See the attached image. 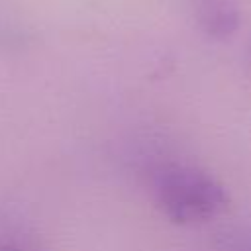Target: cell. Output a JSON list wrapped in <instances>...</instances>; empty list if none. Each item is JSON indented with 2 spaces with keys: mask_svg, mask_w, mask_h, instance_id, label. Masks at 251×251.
I'll list each match as a JSON object with an SVG mask.
<instances>
[{
  "mask_svg": "<svg viewBox=\"0 0 251 251\" xmlns=\"http://www.w3.org/2000/svg\"><path fill=\"white\" fill-rule=\"evenodd\" d=\"M196 22L210 37L224 41L239 27V10L235 0H196Z\"/></svg>",
  "mask_w": 251,
  "mask_h": 251,
  "instance_id": "7a4b0ae2",
  "label": "cell"
},
{
  "mask_svg": "<svg viewBox=\"0 0 251 251\" xmlns=\"http://www.w3.org/2000/svg\"><path fill=\"white\" fill-rule=\"evenodd\" d=\"M227 251H251V239H247V237L233 239V241H229Z\"/></svg>",
  "mask_w": 251,
  "mask_h": 251,
  "instance_id": "277c9868",
  "label": "cell"
},
{
  "mask_svg": "<svg viewBox=\"0 0 251 251\" xmlns=\"http://www.w3.org/2000/svg\"><path fill=\"white\" fill-rule=\"evenodd\" d=\"M0 251H41V249L29 241H22L16 237H0Z\"/></svg>",
  "mask_w": 251,
  "mask_h": 251,
  "instance_id": "3957f363",
  "label": "cell"
},
{
  "mask_svg": "<svg viewBox=\"0 0 251 251\" xmlns=\"http://www.w3.org/2000/svg\"><path fill=\"white\" fill-rule=\"evenodd\" d=\"M159 210L178 226L206 224L229 204L226 186L208 171L192 165H167L153 180Z\"/></svg>",
  "mask_w": 251,
  "mask_h": 251,
  "instance_id": "6da1fadb",
  "label": "cell"
}]
</instances>
